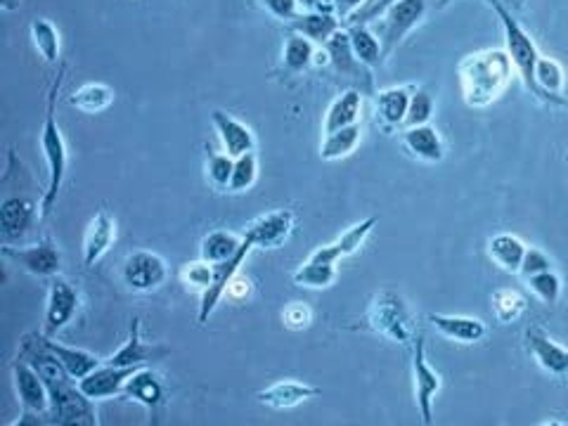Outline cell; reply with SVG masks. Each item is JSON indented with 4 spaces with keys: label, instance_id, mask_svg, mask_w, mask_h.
Listing matches in <instances>:
<instances>
[{
    "label": "cell",
    "instance_id": "1",
    "mask_svg": "<svg viewBox=\"0 0 568 426\" xmlns=\"http://www.w3.org/2000/svg\"><path fill=\"white\" fill-rule=\"evenodd\" d=\"M19 358L36 367L50 393V424H79V426H98L95 415V400H90L81 391L79 382L67 372L60 358L45 344V334H29L24 337Z\"/></svg>",
    "mask_w": 568,
    "mask_h": 426
},
{
    "label": "cell",
    "instance_id": "2",
    "mask_svg": "<svg viewBox=\"0 0 568 426\" xmlns=\"http://www.w3.org/2000/svg\"><path fill=\"white\" fill-rule=\"evenodd\" d=\"M67 76V64L60 62L53 83H50L48 95H45V119L41 128V150L45 157V166H48V187H45L41 197V218H48L53 213L57 197H60L64 176H67V142L57 124V95Z\"/></svg>",
    "mask_w": 568,
    "mask_h": 426
},
{
    "label": "cell",
    "instance_id": "3",
    "mask_svg": "<svg viewBox=\"0 0 568 426\" xmlns=\"http://www.w3.org/2000/svg\"><path fill=\"white\" fill-rule=\"evenodd\" d=\"M514 64L507 50H481L460 62V86L469 107H488L505 93Z\"/></svg>",
    "mask_w": 568,
    "mask_h": 426
},
{
    "label": "cell",
    "instance_id": "4",
    "mask_svg": "<svg viewBox=\"0 0 568 426\" xmlns=\"http://www.w3.org/2000/svg\"><path fill=\"white\" fill-rule=\"evenodd\" d=\"M490 8L495 10V15L502 24V31H505V50H507L509 60H512L514 64L516 74L521 76L524 86L531 90L533 98H538L540 102H547V105H550L547 95L542 93L538 81H535V64H538L540 60V53H538V48H535L533 38L521 29V24L516 22V19L512 17V12H509L500 0H493Z\"/></svg>",
    "mask_w": 568,
    "mask_h": 426
},
{
    "label": "cell",
    "instance_id": "5",
    "mask_svg": "<svg viewBox=\"0 0 568 426\" xmlns=\"http://www.w3.org/2000/svg\"><path fill=\"white\" fill-rule=\"evenodd\" d=\"M365 325L382 337L391 339L393 344H410L415 341V322H412L410 308L393 292H382L374 296L370 311L365 315Z\"/></svg>",
    "mask_w": 568,
    "mask_h": 426
},
{
    "label": "cell",
    "instance_id": "6",
    "mask_svg": "<svg viewBox=\"0 0 568 426\" xmlns=\"http://www.w3.org/2000/svg\"><path fill=\"white\" fill-rule=\"evenodd\" d=\"M426 10H429V0H398L391 8H386L384 15L379 17L382 22L377 24V31H374L382 41L384 57H389L403 43V38L422 22Z\"/></svg>",
    "mask_w": 568,
    "mask_h": 426
},
{
    "label": "cell",
    "instance_id": "7",
    "mask_svg": "<svg viewBox=\"0 0 568 426\" xmlns=\"http://www.w3.org/2000/svg\"><path fill=\"white\" fill-rule=\"evenodd\" d=\"M412 379H415V403L422 422L429 426L434 424V400L441 391V374L429 365L424 351V337L417 334L415 348H412Z\"/></svg>",
    "mask_w": 568,
    "mask_h": 426
},
{
    "label": "cell",
    "instance_id": "8",
    "mask_svg": "<svg viewBox=\"0 0 568 426\" xmlns=\"http://www.w3.org/2000/svg\"><path fill=\"white\" fill-rule=\"evenodd\" d=\"M121 275H124L126 287L131 289V292L147 294L157 292L161 284L169 280V266H166L164 258L154 254V251L140 249L133 251V254L126 258Z\"/></svg>",
    "mask_w": 568,
    "mask_h": 426
},
{
    "label": "cell",
    "instance_id": "9",
    "mask_svg": "<svg viewBox=\"0 0 568 426\" xmlns=\"http://www.w3.org/2000/svg\"><path fill=\"white\" fill-rule=\"evenodd\" d=\"M12 382H15V391L19 403H22L24 415L48 417L50 412V393L45 386L43 377L36 372V367L19 358L12 363Z\"/></svg>",
    "mask_w": 568,
    "mask_h": 426
},
{
    "label": "cell",
    "instance_id": "10",
    "mask_svg": "<svg viewBox=\"0 0 568 426\" xmlns=\"http://www.w3.org/2000/svg\"><path fill=\"white\" fill-rule=\"evenodd\" d=\"M0 251H3V256L8 258V261L17 263V266L22 270H27L29 275H36V277L60 275L62 254L55 242L43 240L38 244H29V247H10V244H5Z\"/></svg>",
    "mask_w": 568,
    "mask_h": 426
},
{
    "label": "cell",
    "instance_id": "11",
    "mask_svg": "<svg viewBox=\"0 0 568 426\" xmlns=\"http://www.w3.org/2000/svg\"><path fill=\"white\" fill-rule=\"evenodd\" d=\"M76 311H79V292H76L64 277L60 275L50 277L48 306H45V322H43L45 337H55L57 332H62V329L74 320Z\"/></svg>",
    "mask_w": 568,
    "mask_h": 426
},
{
    "label": "cell",
    "instance_id": "12",
    "mask_svg": "<svg viewBox=\"0 0 568 426\" xmlns=\"http://www.w3.org/2000/svg\"><path fill=\"white\" fill-rule=\"evenodd\" d=\"M294 232V213L289 209L268 211L244 228V237L254 249H280Z\"/></svg>",
    "mask_w": 568,
    "mask_h": 426
},
{
    "label": "cell",
    "instance_id": "13",
    "mask_svg": "<svg viewBox=\"0 0 568 426\" xmlns=\"http://www.w3.org/2000/svg\"><path fill=\"white\" fill-rule=\"evenodd\" d=\"M251 249H254V244H251L247 237H244V247L240 249V254L232 256L230 261L213 263V282H211V287L202 294V303H199V315H197V318H199V322H202V325H204V322H209L213 311H216V306H218V303H221L225 292H228L230 280L237 273H240L242 263L247 261V256H249Z\"/></svg>",
    "mask_w": 568,
    "mask_h": 426
},
{
    "label": "cell",
    "instance_id": "14",
    "mask_svg": "<svg viewBox=\"0 0 568 426\" xmlns=\"http://www.w3.org/2000/svg\"><path fill=\"white\" fill-rule=\"evenodd\" d=\"M169 353L171 351L166 346L145 344V341H142L140 318H133L124 346L114 355H109V360H105V363L116 367H147L150 363H157V360H164Z\"/></svg>",
    "mask_w": 568,
    "mask_h": 426
},
{
    "label": "cell",
    "instance_id": "15",
    "mask_svg": "<svg viewBox=\"0 0 568 426\" xmlns=\"http://www.w3.org/2000/svg\"><path fill=\"white\" fill-rule=\"evenodd\" d=\"M327 53V64L332 67V71L337 76H344L346 81H365L367 86L372 83L370 67H365L363 62L358 60L351 48V38H348V31H337L329 41L322 45Z\"/></svg>",
    "mask_w": 568,
    "mask_h": 426
},
{
    "label": "cell",
    "instance_id": "16",
    "mask_svg": "<svg viewBox=\"0 0 568 426\" xmlns=\"http://www.w3.org/2000/svg\"><path fill=\"white\" fill-rule=\"evenodd\" d=\"M138 370L140 367H116L102 363L98 370L90 372L88 377H83L79 386L90 400H107L114 396H124L126 382L133 377V372Z\"/></svg>",
    "mask_w": 568,
    "mask_h": 426
},
{
    "label": "cell",
    "instance_id": "17",
    "mask_svg": "<svg viewBox=\"0 0 568 426\" xmlns=\"http://www.w3.org/2000/svg\"><path fill=\"white\" fill-rule=\"evenodd\" d=\"M124 398L133 400L150 412V417L157 419L159 410L166 403V389L161 377L150 367H140L138 372H133V377L128 379L124 386Z\"/></svg>",
    "mask_w": 568,
    "mask_h": 426
},
{
    "label": "cell",
    "instance_id": "18",
    "mask_svg": "<svg viewBox=\"0 0 568 426\" xmlns=\"http://www.w3.org/2000/svg\"><path fill=\"white\" fill-rule=\"evenodd\" d=\"M526 348L538 360V365L552 377H566L568 374V348L559 346L542 327L526 329Z\"/></svg>",
    "mask_w": 568,
    "mask_h": 426
},
{
    "label": "cell",
    "instance_id": "19",
    "mask_svg": "<svg viewBox=\"0 0 568 426\" xmlns=\"http://www.w3.org/2000/svg\"><path fill=\"white\" fill-rule=\"evenodd\" d=\"M116 242V218L107 209H102L90 218L86 232H83V263L93 268L102 256L112 249Z\"/></svg>",
    "mask_w": 568,
    "mask_h": 426
},
{
    "label": "cell",
    "instance_id": "20",
    "mask_svg": "<svg viewBox=\"0 0 568 426\" xmlns=\"http://www.w3.org/2000/svg\"><path fill=\"white\" fill-rule=\"evenodd\" d=\"M374 225H377V216H370L365 218V221L355 223L353 228H348L344 235L339 237L337 242L332 244H325V247H318L313 251L311 256H308V261H315V263H329V266H337L341 258L351 256L363 247L367 237H370V232L374 230Z\"/></svg>",
    "mask_w": 568,
    "mask_h": 426
},
{
    "label": "cell",
    "instance_id": "21",
    "mask_svg": "<svg viewBox=\"0 0 568 426\" xmlns=\"http://www.w3.org/2000/svg\"><path fill=\"white\" fill-rule=\"evenodd\" d=\"M211 121H213V126H216L218 138H221L223 142L225 154H230L232 159H237V157H242V154L254 152L256 138H254V131H251L247 124L237 121L235 116L221 112V109H216V112L211 114Z\"/></svg>",
    "mask_w": 568,
    "mask_h": 426
},
{
    "label": "cell",
    "instance_id": "22",
    "mask_svg": "<svg viewBox=\"0 0 568 426\" xmlns=\"http://www.w3.org/2000/svg\"><path fill=\"white\" fill-rule=\"evenodd\" d=\"M318 393H320L318 386L294 382V379H284V382H275L273 386H268V389L258 391L256 400L273 410H292L296 405L315 398Z\"/></svg>",
    "mask_w": 568,
    "mask_h": 426
},
{
    "label": "cell",
    "instance_id": "23",
    "mask_svg": "<svg viewBox=\"0 0 568 426\" xmlns=\"http://www.w3.org/2000/svg\"><path fill=\"white\" fill-rule=\"evenodd\" d=\"M38 209L34 199L27 197H5L0 204V228L5 237H22L34 225Z\"/></svg>",
    "mask_w": 568,
    "mask_h": 426
},
{
    "label": "cell",
    "instance_id": "24",
    "mask_svg": "<svg viewBox=\"0 0 568 426\" xmlns=\"http://www.w3.org/2000/svg\"><path fill=\"white\" fill-rule=\"evenodd\" d=\"M426 320H429L443 337L460 341V344H476V341H481L488 334L486 322L479 318H467V315L431 313Z\"/></svg>",
    "mask_w": 568,
    "mask_h": 426
},
{
    "label": "cell",
    "instance_id": "25",
    "mask_svg": "<svg viewBox=\"0 0 568 426\" xmlns=\"http://www.w3.org/2000/svg\"><path fill=\"white\" fill-rule=\"evenodd\" d=\"M400 140H403L405 150H408L412 157L429 161V164H436V161H441L445 157L441 135H438L436 128L429 124L405 128L403 135H400Z\"/></svg>",
    "mask_w": 568,
    "mask_h": 426
},
{
    "label": "cell",
    "instance_id": "26",
    "mask_svg": "<svg viewBox=\"0 0 568 426\" xmlns=\"http://www.w3.org/2000/svg\"><path fill=\"white\" fill-rule=\"evenodd\" d=\"M360 114H363V90L348 88L332 102V105H329L322 131L334 133L339 131V128L358 124Z\"/></svg>",
    "mask_w": 568,
    "mask_h": 426
},
{
    "label": "cell",
    "instance_id": "27",
    "mask_svg": "<svg viewBox=\"0 0 568 426\" xmlns=\"http://www.w3.org/2000/svg\"><path fill=\"white\" fill-rule=\"evenodd\" d=\"M412 86H400V88H386L377 95L374 107H377V119L382 121L384 128H398L405 126V116H408L410 98H412Z\"/></svg>",
    "mask_w": 568,
    "mask_h": 426
},
{
    "label": "cell",
    "instance_id": "28",
    "mask_svg": "<svg viewBox=\"0 0 568 426\" xmlns=\"http://www.w3.org/2000/svg\"><path fill=\"white\" fill-rule=\"evenodd\" d=\"M289 29L294 34L306 36L315 45H325L341 29V19L337 15H329V12H301L299 17L289 22Z\"/></svg>",
    "mask_w": 568,
    "mask_h": 426
},
{
    "label": "cell",
    "instance_id": "29",
    "mask_svg": "<svg viewBox=\"0 0 568 426\" xmlns=\"http://www.w3.org/2000/svg\"><path fill=\"white\" fill-rule=\"evenodd\" d=\"M526 244L516 235L509 232H500V235L490 237L488 240V254L493 261L507 273H521V263H524Z\"/></svg>",
    "mask_w": 568,
    "mask_h": 426
},
{
    "label": "cell",
    "instance_id": "30",
    "mask_svg": "<svg viewBox=\"0 0 568 426\" xmlns=\"http://www.w3.org/2000/svg\"><path fill=\"white\" fill-rule=\"evenodd\" d=\"M45 344H48L50 351L60 358V363L67 367V372L76 379V382H81L83 377H88L90 372H95L102 365V360L98 358V355L83 351V348L57 344L53 337H45Z\"/></svg>",
    "mask_w": 568,
    "mask_h": 426
},
{
    "label": "cell",
    "instance_id": "31",
    "mask_svg": "<svg viewBox=\"0 0 568 426\" xmlns=\"http://www.w3.org/2000/svg\"><path fill=\"white\" fill-rule=\"evenodd\" d=\"M348 38H351V48L355 57L365 64V67H379L384 62V48L379 36L367 27V24H348Z\"/></svg>",
    "mask_w": 568,
    "mask_h": 426
},
{
    "label": "cell",
    "instance_id": "32",
    "mask_svg": "<svg viewBox=\"0 0 568 426\" xmlns=\"http://www.w3.org/2000/svg\"><path fill=\"white\" fill-rule=\"evenodd\" d=\"M242 247H244V237H237L235 232L228 230H213L202 240L199 256L209 263H223L230 261L235 254H240Z\"/></svg>",
    "mask_w": 568,
    "mask_h": 426
},
{
    "label": "cell",
    "instance_id": "33",
    "mask_svg": "<svg viewBox=\"0 0 568 426\" xmlns=\"http://www.w3.org/2000/svg\"><path fill=\"white\" fill-rule=\"evenodd\" d=\"M535 81H538L542 93L547 95L550 105L566 107V100L561 98V90H564L566 76H564V69H561V64L557 60L540 55L538 64H535Z\"/></svg>",
    "mask_w": 568,
    "mask_h": 426
},
{
    "label": "cell",
    "instance_id": "34",
    "mask_svg": "<svg viewBox=\"0 0 568 426\" xmlns=\"http://www.w3.org/2000/svg\"><path fill=\"white\" fill-rule=\"evenodd\" d=\"M114 102V88L107 83H86L69 95V105L83 114H100Z\"/></svg>",
    "mask_w": 568,
    "mask_h": 426
},
{
    "label": "cell",
    "instance_id": "35",
    "mask_svg": "<svg viewBox=\"0 0 568 426\" xmlns=\"http://www.w3.org/2000/svg\"><path fill=\"white\" fill-rule=\"evenodd\" d=\"M360 138H363V128H360V124L339 128V131L334 133H325V140H322L320 147V157L325 161L344 159L348 154L355 152V147L360 145Z\"/></svg>",
    "mask_w": 568,
    "mask_h": 426
},
{
    "label": "cell",
    "instance_id": "36",
    "mask_svg": "<svg viewBox=\"0 0 568 426\" xmlns=\"http://www.w3.org/2000/svg\"><path fill=\"white\" fill-rule=\"evenodd\" d=\"M315 55H318L315 43L308 41L306 36L294 34L292 31V34L287 36V41H284L282 64L289 74H299V71L311 67V64L315 62Z\"/></svg>",
    "mask_w": 568,
    "mask_h": 426
},
{
    "label": "cell",
    "instance_id": "37",
    "mask_svg": "<svg viewBox=\"0 0 568 426\" xmlns=\"http://www.w3.org/2000/svg\"><path fill=\"white\" fill-rule=\"evenodd\" d=\"M29 31L34 48L41 53L43 60L48 64H60V31L55 29V24L41 17L31 22Z\"/></svg>",
    "mask_w": 568,
    "mask_h": 426
},
{
    "label": "cell",
    "instance_id": "38",
    "mask_svg": "<svg viewBox=\"0 0 568 426\" xmlns=\"http://www.w3.org/2000/svg\"><path fill=\"white\" fill-rule=\"evenodd\" d=\"M339 270L337 266H329V263H315L306 261L296 268V273L292 275V280L296 287H306V289H327L337 282Z\"/></svg>",
    "mask_w": 568,
    "mask_h": 426
},
{
    "label": "cell",
    "instance_id": "39",
    "mask_svg": "<svg viewBox=\"0 0 568 426\" xmlns=\"http://www.w3.org/2000/svg\"><path fill=\"white\" fill-rule=\"evenodd\" d=\"M232 169H235V159L230 154H216L211 152L209 159H206V180L213 190L223 192L230 190V180H232Z\"/></svg>",
    "mask_w": 568,
    "mask_h": 426
},
{
    "label": "cell",
    "instance_id": "40",
    "mask_svg": "<svg viewBox=\"0 0 568 426\" xmlns=\"http://www.w3.org/2000/svg\"><path fill=\"white\" fill-rule=\"evenodd\" d=\"M493 311L500 322H514L519 320L526 311V299L514 289H500L493 294Z\"/></svg>",
    "mask_w": 568,
    "mask_h": 426
},
{
    "label": "cell",
    "instance_id": "41",
    "mask_svg": "<svg viewBox=\"0 0 568 426\" xmlns=\"http://www.w3.org/2000/svg\"><path fill=\"white\" fill-rule=\"evenodd\" d=\"M434 109H436L434 95L426 93V90H422V88H415V90H412L408 116H405V128L429 124L431 116H434Z\"/></svg>",
    "mask_w": 568,
    "mask_h": 426
},
{
    "label": "cell",
    "instance_id": "42",
    "mask_svg": "<svg viewBox=\"0 0 568 426\" xmlns=\"http://www.w3.org/2000/svg\"><path fill=\"white\" fill-rule=\"evenodd\" d=\"M258 178V159L254 152L242 154L235 159V169H232L230 180V192H247L249 187H254Z\"/></svg>",
    "mask_w": 568,
    "mask_h": 426
},
{
    "label": "cell",
    "instance_id": "43",
    "mask_svg": "<svg viewBox=\"0 0 568 426\" xmlns=\"http://www.w3.org/2000/svg\"><path fill=\"white\" fill-rule=\"evenodd\" d=\"M528 287L533 289V294L545 303H557L561 296V280L554 270H545V273L528 277Z\"/></svg>",
    "mask_w": 568,
    "mask_h": 426
},
{
    "label": "cell",
    "instance_id": "44",
    "mask_svg": "<svg viewBox=\"0 0 568 426\" xmlns=\"http://www.w3.org/2000/svg\"><path fill=\"white\" fill-rule=\"evenodd\" d=\"M183 280L185 284H190V287H195L204 294L213 282V263L204 261V258H199L195 263H187L183 268Z\"/></svg>",
    "mask_w": 568,
    "mask_h": 426
},
{
    "label": "cell",
    "instance_id": "45",
    "mask_svg": "<svg viewBox=\"0 0 568 426\" xmlns=\"http://www.w3.org/2000/svg\"><path fill=\"white\" fill-rule=\"evenodd\" d=\"M282 322H284V327H289V329H294V332H299V329L311 327L313 311L306 306V303L292 301V303H289V306L282 311Z\"/></svg>",
    "mask_w": 568,
    "mask_h": 426
},
{
    "label": "cell",
    "instance_id": "46",
    "mask_svg": "<svg viewBox=\"0 0 568 426\" xmlns=\"http://www.w3.org/2000/svg\"><path fill=\"white\" fill-rule=\"evenodd\" d=\"M261 5L270 12V15L282 19V22L287 24L301 15L299 0H261Z\"/></svg>",
    "mask_w": 568,
    "mask_h": 426
},
{
    "label": "cell",
    "instance_id": "47",
    "mask_svg": "<svg viewBox=\"0 0 568 426\" xmlns=\"http://www.w3.org/2000/svg\"><path fill=\"white\" fill-rule=\"evenodd\" d=\"M545 270H552L550 256H547L545 251H540V249H535V247L526 249L524 263H521V273H524L526 277H531V275L545 273Z\"/></svg>",
    "mask_w": 568,
    "mask_h": 426
},
{
    "label": "cell",
    "instance_id": "48",
    "mask_svg": "<svg viewBox=\"0 0 568 426\" xmlns=\"http://www.w3.org/2000/svg\"><path fill=\"white\" fill-rule=\"evenodd\" d=\"M225 294H228L232 301L247 299V296L251 294V282L247 280V277H240V273H237V275L230 280L228 292H225Z\"/></svg>",
    "mask_w": 568,
    "mask_h": 426
},
{
    "label": "cell",
    "instance_id": "49",
    "mask_svg": "<svg viewBox=\"0 0 568 426\" xmlns=\"http://www.w3.org/2000/svg\"><path fill=\"white\" fill-rule=\"evenodd\" d=\"M365 5V0H334V8H337L339 19H348L353 12H358Z\"/></svg>",
    "mask_w": 568,
    "mask_h": 426
},
{
    "label": "cell",
    "instance_id": "50",
    "mask_svg": "<svg viewBox=\"0 0 568 426\" xmlns=\"http://www.w3.org/2000/svg\"><path fill=\"white\" fill-rule=\"evenodd\" d=\"M22 5V0H0V10L3 12H15Z\"/></svg>",
    "mask_w": 568,
    "mask_h": 426
},
{
    "label": "cell",
    "instance_id": "51",
    "mask_svg": "<svg viewBox=\"0 0 568 426\" xmlns=\"http://www.w3.org/2000/svg\"><path fill=\"white\" fill-rule=\"evenodd\" d=\"M502 5H505V8L509 10V12H514V10H521L526 5V0H500Z\"/></svg>",
    "mask_w": 568,
    "mask_h": 426
},
{
    "label": "cell",
    "instance_id": "52",
    "mask_svg": "<svg viewBox=\"0 0 568 426\" xmlns=\"http://www.w3.org/2000/svg\"><path fill=\"white\" fill-rule=\"evenodd\" d=\"M486 3H488V5H493V0H486Z\"/></svg>",
    "mask_w": 568,
    "mask_h": 426
}]
</instances>
